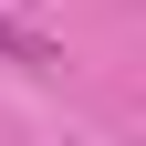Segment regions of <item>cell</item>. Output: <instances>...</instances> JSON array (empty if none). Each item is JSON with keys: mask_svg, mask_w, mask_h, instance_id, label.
<instances>
[{"mask_svg": "<svg viewBox=\"0 0 146 146\" xmlns=\"http://www.w3.org/2000/svg\"><path fill=\"white\" fill-rule=\"evenodd\" d=\"M0 52H11V63H31V73L52 63V42H42V31H21V21H11V11H0Z\"/></svg>", "mask_w": 146, "mask_h": 146, "instance_id": "cell-1", "label": "cell"}]
</instances>
